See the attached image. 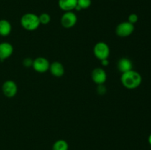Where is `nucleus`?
Wrapping results in <instances>:
<instances>
[{
	"mask_svg": "<svg viewBox=\"0 0 151 150\" xmlns=\"http://www.w3.org/2000/svg\"><path fill=\"white\" fill-rule=\"evenodd\" d=\"M93 51L94 56L100 60L108 59L110 54V49L109 45L105 42L97 43L94 46Z\"/></svg>",
	"mask_w": 151,
	"mask_h": 150,
	"instance_id": "7ed1b4c3",
	"label": "nucleus"
},
{
	"mask_svg": "<svg viewBox=\"0 0 151 150\" xmlns=\"http://www.w3.org/2000/svg\"><path fill=\"white\" fill-rule=\"evenodd\" d=\"M21 25L24 29L28 31L35 30L41 24L39 19L37 15L34 13H28L23 15L21 18Z\"/></svg>",
	"mask_w": 151,
	"mask_h": 150,
	"instance_id": "f03ea898",
	"label": "nucleus"
},
{
	"mask_svg": "<svg viewBox=\"0 0 151 150\" xmlns=\"http://www.w3.org/2000/svg\"><path fill=\"white\" fill-rule=\"evenodd\" d=\"M77 4H78V0H59L58 1L59 7L65 12L75 10Z\"/></svg>",
	"mask_w": 151,
	"mask_h": 150,
	"instance_id": "f8f14e48",
	"label": "nucleus"
},
{
	"mask_svg": "<svg viewBox=\"0 0 151 150\" xmlns=\"http://www.w3.org/2000/svg\"><path fill=\"white\" fill-rule=\"evenodd\" d=\"M38 19H39V21L41 24H48L51 21V17H50V15L48 13H41L39 16H38Z\"/></svg>",
	"mask_w": 151,
	"mask_h": 150,
	"instance_id": "2eb2a0df",
	"label": "nucleus"
},
{
	"mask_svg": "<svg viewBox=\"0 0 151 150\" xmlns=\"http://www.w3.org/2000/svg\"><path fill=\"white\" fill-rule=\"evenodd\" d=\"M121 82L125 88L128 89H136L140 86L142 82V78L139 72L131 70L122 74Z\"/></svg>",
	"mask_w": 151,
	"mask_h": 150,
	"instance_id": "f257e3e1",
	"label": "nucleus"
},
{
	"mask_svg": "<svg viewBox=\"0 0 151 150\" xmlns=\"http://www.w3.org/2000/svg\"><path fill=\"white\" fill-rule=\"evenodd\" d=\"M12 30V26L10 22L7 20H0V35L7 36L10 34Z\"/></svg>",
	"mask_w": 151,
	"mask_h": 150,
	"instance_id": "ddd939ff",
	"label": "nucleus"
},
{
	"mask_svg": "<svg viewBox=\"0 0 151 150\" xmlns=\"http://www.w3.org/2000/svg\"><path fill=\"white\" fill-rule=\"evenodd\" d=\"M91 0H78V5L81 9H87L91 6Z\"/></svg>",
	"mask_w": 151,
	"mask_h": 150,
	"instance_id": "dca6fc26",
	"label": "nucleus"
},
{
	"mask_svg": "<svg viewBox=\"0 0 151 150\" xmlns=\"http://www.w3.org/2000/svg\"><path fill=\"white\" fill-rule=\"evenodd\" d=\"M97 92H98L99 94H105L106 93V88L103 86V85H98V87H97Z\"/></svg>",
	"mask_w": 151,
	"mask_h": 150,
	"instance_id": "6ab92c4d",
	"label": "nucleus"
},
{
	"mask_svg": "<svg viewBox=\"0 0 151 150\" xmlns=\"http://www.w3.org/2000/svg\"><path fill=\"white\" fill-rule=\"evenodd\" d=\"M100 61H101L102 65H103V66H107L109 63L108 59H104V60H100Z\"/></svg>",
	"mask_w": 151,
	"mask_h": 150,
	"instance_id": "aec40b11",
	"label": "nucleus"
},
{
	"mask_svg": "<svg viewBox=\"0 0 151 150\" xmlns=\"http://www.w3.org/2000/svg\"><path fill=\"white\" fill-rule=\"evenodd\" d=\"M69 144L64 140H58L54 143L52 146V150H68Z\"/></svg>",
	"mask_w": 151,
	"mask_h": 150,
	"instance_id": "4468645a",
	"label": "nucleus"
},
{
	"mask_svg": "<svg viewBox=\"0 0 151 150\" xmlns=\"http://www.w3.org/2000/svg\"><path fill=\"white\" fill-rule=\"evenodd\" d=\"M13 47L10 43L3 42L0 44V61H4L12 55Z\"/></svg>",
	"mask_w": 151,
	"mask_h": 150,
	"instance_id": "1a4fd4ad",
	"label": "nucleus"
},
{
	"mask_svg": "<svg viewBox=\"0 0 151 150\" xmlns=\"http://www.w3.org/2000/svg\"><path fill=\"white\" fill-rule=\"evenodd\" d=\"M91 78L94 82L97 85H103L107 79V74L104 69L101 68H96L92 71Z\"/></svg>",
	"mask_w": 151,
	"mask_h": 150,
	"instance_id": "6e6552de",
	"label": "nucleus"
},
{
	"mask_svg": "<svg viewBox=\"0 0 151 150\" xmlns=\"http://www.w3.org/2000/svg\"><path fill=\"white\" fill-rule=\"evenodd\" d=\"M2 92L5 96L8 98H12L15 96L17 94L18 87L17 85L13 80H7L2 85Z\"/></svg>",
	"mask_w": 151,
	"mask_h": 150,
	"instance_id": "0eeeda50",
	"label": "nucleus"
},
{
	"mask_svg": "<svg viewBox=\"0 0 151 150\" xmlns=\"http://www.w3.org/2000/svg\"><path fill=\"white\" fill-rule=\"evenodd\" d=\"M50 63L47 59L43 57H38L33 60L32 67L38 73H44L50 69Z\"/></svg>",
	"mask_w": 151,
	"mask_h": 150,
	"instance_id": "423d86ee",
	"label": "nucleus"
},
{
	"mask_svg": "<svg viewBox=\"0 0 151 150\" xmlns=\"http://www.w3.org/2000/svg\"><path fill=\"white\" fill-rule=\"evenodd\" d=\"M77 21H78L77 15L72 11L65 12L62 15L61 19H60V24L66 29L73 27L76 24Z\"/></svg>",
	"mask_w": 151,
	"mask_h": 150,
	"instance_id": "39448f33",
	"label": "nucleus"
},
{
	"mask_svg": "<svg viewBox=\"0 0 151 150\" xmlns=\"http://www.w3.org/2000/svg\"><path fill=\"white\" fill-rule=\"evenodd\" d=\"M148 143H149V144L151 146V134L149 135V137H148Z\"/></svg>",
	"mask_w": 151,
	"mask_h": 150,
	"instance_id": "412c9836",
	"label": "nucleus"
},
{
	"mask_svg": "<svg viewBox=\"0 0 151 150\" xmlns=\"http://www.w3.org/2000/svg\"><path fill=\"white\" fill-rule=\"evenodd\" d=\"M138 20H139V17L136 13H132V14H131L129 16H128V21L130 22V23L133 24L137 23V22L138 21Z\"/></svg>",
	"mask_w": 151,
	"mask_h": 150,
	"instance_id": "f3484780",
	"label": "nucleus"
},
{
	"mask_svg": "<svg viewBox=\"0 0 151 150\" xmlns=\"http://www.w3.org/2000/svg\"><path fill=\"white\" fill-rule=\"evenodd\" d=\"M134 24L128 21H123L119 24L116 27V34L119 37L125 38L130 36L134 31Z\"/></svg>",
	"mask_w": 151,
	"mask_h": 150,
	"instance_id": "20e7f679",
	"label": "nucleus"
},
{
	"mask_svg": "<svg viewBox=\"0 0 151 150\" xmlns=\"http://www.w3.org/2000/svg\"><path fill=\"white\" fill-rule=\"evenodd\" d=\"M117 68L122 74L133 70V63L129 58L122 57L117 63Z\"/></svg>",
	"mask_w": 151,
	"mask_h": 150,
	"instance_id": "9b49d317",
	"label": "nucleus"
},
{
	"mask_svg": "<svg viewBox=\"0 0 151 150\" xmlns=\"http://www.w3.org/2000/svg\"><path fill=\"white\" fill-rule=\"evenodd\" d=\"M32 63H33V60L30 57H26L23 60V65L25 67H30V66H32Z\"/></svg>",
	"mask_w": 151,
	"mask_h": 150,
	"instance_id": "a211bd4d",
	"label": "nucleus"
},
{
	"mask_svg": "<svg viewBox=\"0 0 151 150\" xmlns=\"http://www.w3.org/2000/svg\"><path fill=\"white\" fill-rule=\"evenodd\" d=\"M49 70L50 71V73L55 77H60L64 74L65 72L64 66L61 63L58 61H55L50 64Z\"/></svg>",
	"mask_w": 151,
	"mask_h": 150,
	"instance_id": "9d476101",
	"label": "nucleus"
}]
</instances>
